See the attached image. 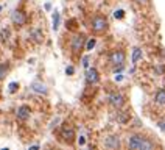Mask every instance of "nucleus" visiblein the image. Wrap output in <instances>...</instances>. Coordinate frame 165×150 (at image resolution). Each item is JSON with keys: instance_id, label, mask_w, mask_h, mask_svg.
Listing matches in <instances>:
<instances>
[{"instance_id": "nucleus-1", "label": "nucleus", "mask_w": 165, "mask_h": 150, "mask_svg": "<svg viewBox=\"0 0 165 150\" xmlns=\"http://www.w3.org/2000/svg\"><path fill=\"white\" fill-rule=\"evenodd\" d=\"M128 145L132 150H148V148H153V144L150 141H146V138H142L139 135H134L129 138L128 141Z\"/></svg>"}, {"instance_id": "nucleus-2", "label": "nucleus", "mask_w": 165, "mask_h": 150, "mask_svg": "<svg viewBox=\"0 0 165 150\" xmlns=\"http://www.w3.org/2000/svg\"><path fill=\"white\" fill-rule=\"evenodd\" d=\"M90 28H92L94 33H103L106 28H107V19L103 17V16H95L90 22Z\"/></svg>"}, {"instance_id": "nucleus-3", "label": "nucleus", "mask_w": 165, "mask_h": 150, "mask_svg": "<svg viewBox=\"0 0 165 150\" xmlns=\"http://www.w3.org/2000/svg\"><path fill=\"white\" fill-rule=\"evenodd\" d=\"M125 60H126V55L123 50H114L111 55H109V63L115 67H122L125 64Z\"/></svg>"}, {"instance_id": "nucleus-4", "label": "nucleus", "mask_w": 165, "mask_h": 150, "mask_svg": "<svg viewBox=\"0 0 165 150\" xmlns=\"http://www.w3.org/2000/svg\"><path fill=\"white\" fill-rule=\"evenodd\" d=\"M84 34H76V36H73L72 38V44H70V47H72V52L75 53V55H78L81 50H82V47H84Z\"/></svg>"}, {"instance_id": "nucleus-5", "label": "nucleus", "mask_w": 165, "mask_h": 150, "mask_svg": "<svg viewBox=\"0 0 165 150\" xmlns=\"http://www.w3.org/2000/svg\"><path fill=\"white\" fill-rule=\"evenodd\" d=\"M11 22L16 25V27H23L26 24V16L25 13H22L20 9H14L11 13Z\"/></svg>"}, {"instance_id": "nucleus-6", "label": "nucleus", "mask_w": 165, "mask_h": 150, "mask_svg": "<svg viewBox=\"0 0 165 150\" xmlns=\"http://www.w3.org/2000/svg\"><path fill=\"white\" fill-rule=\"evenodd\" d=\"M61 138H62L64 142L72 144L73 141H75V130H73L70 125H64L62 130H61Z\"/></svg>"}, {"instance_id": "nucleus-7", "label": "nucleus", "mask_w": 165, "mask_h": 150, "mask_svg": "<svg viewBox=\"0 0 165 150\" xmlns=\"http://www.w3.org/2000/svg\"><path fill=\"white\" fill-rule=\"evenodd\" d=\"M109 103H111V106H112V108L120 109V108L123 106V103H125L123 94H120V92H114V94H111V97H109Z\"/></svg>"}, {"instance_id": "nucleus-8", "label": "nucleus", "mask_w": 165, "mask_h": 150, "mask_svg": "<svg viewBox=\"0 0 165 150\" xmlns=\"http://www.w3.org/2000/svg\"><path fill=\"white\" fill-rule=\"evenodd\" d=\"M98 80H100L98 70H97L95 67H89L87 72H86V81H87L89 84H95Z\"/></svg>"}, {"instance_id": "nucleus-9", "label": "nucleus", "mask_w": 165, "mask_h": 150, "mask_svg": "<svg viewBox=\"0 0 165 150\" xmlns=\"http://www.w3.org/2000/svg\"><path fill=\"white\" fill-rule=\"evenodd\" d=\"M30 114H31V109H30L28 105H22L17 109V119L19 120H26L30 117Z\"/></svg>"}, {"instance_id": "nucleus-10", "label": "nucleus", "mask_w": 165, "mask_h": 150, "mask_svg": "<svg viewBox=\"0 0 165 150\" xmlns=\"http://www.w3.org/2000/svg\"><path fill=\"white\" fill-rule=\"evenodd\" d=\"M31 89H33L34 92H38V94H44V96L48 92L47 86H45L42 81H33V83H31Z\"/></svg>"}, {"instance_id": "nucleus-11", "label": "nucleus", "mask_w": 165, "mask_h": 150, "mask_svg": "<svg viewBox=\"0 0 165 150\" xmlns=\"http://www.w3.org/2000/svg\"><path fill=\"white\" fill-rule=\"evenodd\" d=\"M30 36L33 38V41H34L36 44H41V42L44 41V33H42L41 30H31Z\"/></svg>"}, {"instance_id": "nucleus-12", "label": "nucleus", "mask_w": 165, "mask_h": 150, "mask_svg": "<svg viewBox=\"0 0 165 150\" xmlns=\"http://www.w3.org/2000/svg\"><path fill=\"white\" fill-rule=\"evenodd\" d=\"M106 147L117 148V147H120V141H118V138H115V136H111V138L106 141Z\"/></svg>"}, {"instance_id": "nucleus-13", "label": "nucleus", "mask_w": 165, "mask_h": 150, "mask_svg": "<svg viewBox=\"0 0 165 150\" xmlns=\"http://www.w3.org/2000/svg\"><path fill=\"white\" fill-rule=\"evenodd\" d=\"M154 100H156V103H157V105H165V91H163V89L157 91Z\"/></svg>"}, {"instance_id": "nucleus-14", "label": "nucleus", "mask_w": 165, "mask_h": 150, "mask_svg": "<svg viewBox=\"0 0 165 150\" xmlns=\"http://www.w3.org/2000/svg\"><path fill=\"white\" fill-rule=\"evenodd\" d=\"M142 58V50L139 49V47H135V49L132 50V58H131V61H132V64H135L137 61H139Z\"/></svg>"}, {"instance_id": "nucleus-15", "label": "nucleus", "mask_w": 165, "mask_h": 150, "mask_svg": "<svg viewBox=\"0 0 165 150\" xmlns=\"http://www.w3.org/2000/svg\"><path fill=\"white\" fill-rule=\"evenodd\" d=\"M120 124H126L128 120H129V112L128 111H122V112H118V119H117Z\"/></svg>"}, {"instance_id": "nucleus-16", "label": "nucleus", "mask_w": 165, "mask_h": 150, "mask_svg": "<svg viewBox=\"0 0 165 150\" xmlns=\"http://www.w3.org/2000/svg\"><path fill=\"white\" fill-rule=\"evenodd\" d=\"M58 28H59V13L54 11V13H53V30L56 31Z\"/></svg>"}, {"instance_id": "nucleus-17", "label": "nucleus", "mask_w": 165, "mask_h": 150, "mask_svg": "<svg viewBox=\"0 0 165 150\" xmlns=\"http://www.w3.org/2000/svg\"><path fill=\"white\" fill-rule=\"evenodd\" d=\"M95 44H97V39H95V38H90L87 45H86V50H92L94 47H95Z\"/></svg>"}, {"instance_id": "nucleus-18", "label": "nucleus", "mask_w": 165, "mask_h": 150, "mask_svg": "<svg viewBox=\"0 0 165 150\" xmlns=\"http://www.w3.org/2000/svg\"><path fill=\"white\" fill-rule=\"evenodd\" d=\"M8 88H10V89H8V91H10L11 94H14V92L17 91V88H19V83H16V81H13V83H10V86H8Z\"/></svg>"}, {"instance_id": "nucleus-19", "label": "nucleus", "mask_w": 165, "mask_h": 150, "mask_svg": "<svg viewBox=\"0 0 165 150\" xmlns=\"http://www.w3.org/2000/svg\"><path fill=\"white\" fill-rule=\"evenodd\" d=\"M6 69H8V66H5V64H0V78H3V77H5V72H6Z\"/></svg>"}, {"instance_id": "nucleus-20", "label": "nucleus", "mask_w": 165, "mask_h": 150, "mask_svg": "<svg viewBox=\"0 0 165 150\" xmlns=\"http://www.w3.org/2000/svg\"><path fill=\"white\" fill-rule=\"evenodd\" d=\"M8 34H10V33H8V30H2V31H0V39L6 41L8 39Z\"/></svg>"}, {"instance_id": "nucleus-21", "label": "nucleus", "mask_w": 165, "mask_h": 150, "mask_svg": "<svg viewBox=\"0 0 165 150\" xmlns=\"http://www.w3.org/2000/svg\"><path fill=\"white\" fill-rule=\"evenodd\" d=\"M114 16H115L117 19H123V16H125V11H123V9H118V11H115V13H114Z\"/></svg>"}, {"instance_id": "nucleus-22", "label": "nucleus", "mask_w": 165, "mask_h": 150, "mask_svg": "<svg viewBox=\"0 0 165 150\" xmlns=\"http://www.w3.org/2000/svg\"><path fill=\"white\" fill-rule=\"evenodd\" d=\"M82 66H84L86 69H89V56H84V58H82Z\"/></svg>"}, {"instance_id": "nucleus-23", "label": "nucleus", "mask_w": 165, "mask_h": 150, "mask_svg": "<svg viewBox=\"0 0 165 150\" xmlns=\"http://www.w3.org/2000/svg\"><path fill=\"white\" fill-rule=\"evenodd\" d=\"M73 72H75V69H73L72 66H69V67H66V73H67V75H73Z\"/></svg>"}, {"instance_id": "nucleus-24", "label": "nucleus", "mask_w": 165, "mask_h": 150, "mask_svg": "<svg viewBox=\"0 0 165 150\" xmlns=\"http://www.w3.org/2000/svg\"><path fill=\"white\" fill-rule=\"evenodd\" d=\"M78 142H79V145H84V144H86V139L82 138V136H79V139H78Z\"/></svg>"}, {"instance_id": "nucleus-25", "label": "nucleus", "mask_w": 165, "mask_h": 150, "mask_svg": "<svg viewBox=\"0 0 165 150\" xmlns=\"http://www.w3.org/2000/svg\"><path fill=\"white\" fill-rule=\"evenodd\" d=\"M139 5H148V0H135Z\"/></svg>"}, {"instance_id": "nucleus-26", "label": "nucleus", "mask_w": 165, "mask_h": 150, "mask_svg": "<svg viewBox=\"0 0 165 150\" xmlns=\"http://www.w3.org/2000/svg\"><path fill=\"white\" fill-rule=\"evenodd\" d=\"M159 125H160V128H162V130H165V122H162V124H159Z\"/></svg>"}, {"instance_id": "nucleus-27", "label": "nucleus", "mask_w": 165, "mask_h": 150, "mask_svg": "<svg viewBox=\"0 0 165 150\" xmlns=\"http://www.w3.org/2000/svg\"><path fill=\"white\" fill-rule=\"evenodd\" d=\"M2 8H3V6H2V5H0V11H2Z\"/></svg>"}]
</instances>
